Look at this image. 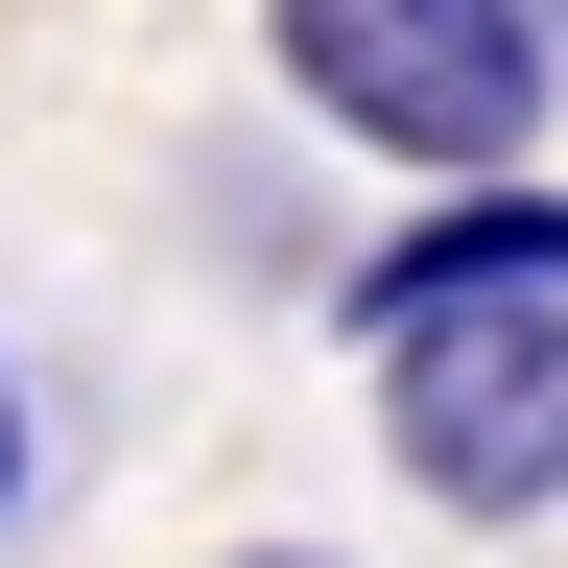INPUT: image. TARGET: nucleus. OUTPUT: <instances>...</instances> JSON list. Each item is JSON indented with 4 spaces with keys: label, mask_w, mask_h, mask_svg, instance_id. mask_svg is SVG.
Wrapping results in <instances>:
<instances>
[{
    "label": "nucleus",
    "mask_w": 568,
    "mask_h": 568,
    "mask_svg": "<svg viewBox=\"0 0 568 568\" xmlns=\"http://www.w3.org/2000/svg\"><path fill=\"white\" fill-rule=\"evenodd\" d=\"M261 48H284V95L332 142H379V166L497 190L545 142V0H261Z\"/></svg>",
    "instance_id": "f257e3e1"
},
{
    "label": "nucleus",
    "mask_w": 568,
    "mask_h": 568,
    "mask_svg": "<svg viewBox=\"0 0 568 568\" xmlns=\"http://www.w3.org/2000/svg\"><path fill=\"white\" fill-rule=\"evenodd\" d=\"M379 450L450 521H568V284H497V308L379 332Z\"/></svg>",
    "instance_id": "f03ea898"
},
{
    "label": "nucleus",
    "mask_w": 568,
    "mask_h": 568,
    "mask_svg": "<svg viewBox=\"0 0 568 568\" xmlns=\"http://www.w3.org/2000/svg\"><path fill=\"white\" fill-rule=\"evenodd\" d=\"M497 284H568V213L545 190H450L426 237L355 261V332H426V308H497Z\"/></svg>",
    "instance_id": "7ed1b4c3"
},
{
    "label": "nucleus",
    "mask_w": 568,
    "mask_h": 568,
    "mask_svg": "<svg viewBox=\"0 0 568 568\" xmlns=\"http://www.w3.org/2000/svg\"><path fill=\"white\" fill-rule=\"evenodd\" d=\"M24 474H48V450H24V379H0V545H24Z\"/></svg>",
    "instance_id": "20e7f679"
},
{
    "label": "nucleus",
    "mask_w": 568,
    "mask_h": 568,
    "mask_svg": "<svg viewBox=\"0 0 568 568\" xmlns=\"http://www.w3.org/2000/svg\"><path fill=\"white\" fill-rule=\"evenodd\" d=\"M237 568H332V545H237Z\"/></svg>",
    "instance_id": "39448f33"
}]
</instances>
